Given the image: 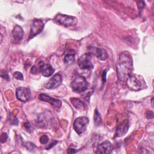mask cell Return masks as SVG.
Instances as JSON below:
<instances>
[{
    "instance_id": "cell-1",
    "label": "cell",
    "mask_w": 154,
    "mask_h": 154,
    "mask_svg": "<svg viewBox=\"0 0 154 154\" xmlns=\"http://www.w3.org/2000/svg\"><path fill=\"white\" fill-rule=\"evenodd\" d=\"M133 70V61L131 55L126 51L122 52L117 64V73L120 81L126 82Z\"/></svg>"
},
{
    "instance_id": "cell-2",
    "label": "cell",
    "mask_w": 154,
    "mask_h": 154,
    "mask_svg": "<svg viewBox=\"0 0 154 154\" xmlns=\"http://www.w3.org/2000/svg\"><path fill=\"white\" fill-rule=\"evenodd\" d=\"M87 82L85 77L82 76H77L70 84V87L73 91L77 93H81L85 91L87 88Z\"/></svg>"
},
{
    "instance_id": "cell-3",
    "label": "cell",
    "mask_w": 154,
    "mask_h": 154,
    "mask_svg": "<svg viewBox=\"0 0 154 154\" xmlns=\"http://www.w3.org/2000/svg\"><path fill=\"white\" fill-rule=\"evenodd\" d=\"M54 20L57 23L62 25L66 27L75 25L78 22L77 19L74 16L62 14L60 13L57 14L55 16Z\"/></svg>"
},
{
    "instance_id": "cell-4",
    "label": "cell",
    "mask_w": 154,
    "mask_h": 154,
    "mask_svg": "<svg viewBox=\"0 0 154 154\" xmlns=\"http://www.w3.org/2000/svg\"><path fill=\"white\" fill-rule=\"evenodd\" d=\"M79 67L82 69L90 70L93 68L92 63V54L90 52L85 53L81 55L78 61Z\"/></svg>"
},
{
    "instance_id": "cell-5",
    "label": "cell",
    "mask_w": 154,
    "mask_h": 154,
    "mask_svg": "<svg viewBox=\"0 0 154 154\" xmlns=\"http://www.w3.org/2000/svg\"><path fill=\"white\" fill-rule=\"evenodd\" d=\"M88 123V119L86 117H79L75 119L73 123V128L75 132L79 134H82L86 130Z\"/></svg>"
},
{
    "instance_id": "cell-6",
    "label": "cell",
    "mask_w": 154,
    "mask_h": 154,
    "mask_svg": "<svg viewBox=\"0 0 154 154\" xmlns=\"http://www.w3.org/2000/svg\"><path fill=\"white\" fill-rule=\"evenodd\" d=\"M44 23L41 19H34L31 25L28 40L40 34L43 29Z\"/></svg>"
},
{
    "instance_id": "cell-7",
    "label": "cell",
    "mask_w": 154,
    "mask_h": 154,
    "mask_svg": "<svg viewBox=\"0 0 154 154\" xmlns=\"http://www.w3.org/2000/svg\"><path fill=\"white\" fill-rule=\"evenodd\" d=\"M126 83L129 87V88L131 90L138 91L141 89V82L137 79V78L131 74L126 80Z\"/></svg>"
},
{
    "instance_id": "cell-8",
    "label": "cell",
    "mask_w": 154,
    "mask_h": 154,
    "mask_svg": "<svg viewBox=\"0 0 154 154\" xmlns=\"http://www.w3.org/2000/svg\"><path fill=\"white\" fill-rule=\"evenodd\" d=\"M38 99L42 101L49 102L52 106V107L57 111L59 110L61 106V101L60 100L52 98L46 94L42 93L39 94Z\"/></svg>"
},
{
    "instance_id": "cell-9",
    "label": "cell",
    "mask_w": 154,
    "mask_h": 154,
    "mask_svg": "<svg viewBox=\"0 0 154 154\" xmlns=\"http://www.w3.org/2000/svg\"><path fill=\"white\" fill-rule=\"evenodd\" d=\"M16 94L18 100L22 102H26L30 97L31 92L29 88L20 87L17 88Z\"/></svg>"
},
{
    "instance_id": "cell-10",
    "label": "cell",
    "mask_w": 154,
    "mask_h": 154,
    "mask_svg": "<svg viewBox=\"0 0 154 154\" xmlns=\"http://www.w3.org/2000/svg\"><path fill=\"white\" fill-rule=\"evenodd\" d=\"M62 82V77L59 73L54 75L45 84V87L48 89H54L58 87Z\"/></svg>"
},
{
    "instance_id": "cell-11",
    "label": "cell",
    "mask_w": 154,
    "mask_h": 154,
    "mask_svg": "<svg viewBox=\"0 0 154 154\" xmlns=\"http://www.w3.org/2000/svg\"><path fill=\"white\" fill-rule=\"evenodd\" d=\"M113 149L112 144L109 141H105L98 145L96 153H110Z\"/></svg>"
},
{
    "instance_id": "cell-12",
    "label": "cell",
    "mask_w": 154,
    "mask_h": 154,
    "mask_svg": "<svg viewBox=\"0 0 154 154\" xmlns=\"http://www.w3.org/2000/svg\"><path fill=\"white\" fill-rule=\"evenodd\" d=\"M91 53L92 55H94L99 60L101 61H105L108 58V53L105 49L101 48H90Z\"/></svg>"
},
{
    "instance_id": "cell-13",
    "label": "cell",
    "mask_w": 154,
    "mask_h": 154,
    "mask_svg": "<svg viewBox=\"0 0 154 154\" xmlns=\"http://www.w3.org/2000/svg\"><path fill=\"white\" fill-rule=\"evenodd\" d=\"M129 128V121L125 120L122 123H120L117 128L116 137H122L128 131Z\"/></svg>"
},
{
    "instance_id": "cell-14",
    "label": "cell",
    "mask_w": 154,
    "mask_h": 154,
    "mask_svg": "<svg viewBox=\"0 0 154 154\" xmlns=\"http://www.w3.org/2000/svg\"><path fill=\"white\" fill-rule=\"evenodd\" d=\"M13 38L17 42L20 41L23 37V30L22 28L19 25H16L12 30Z\"/></svg>"
},
{
    "instance_id": "cell-15",
    "label": "cell",
    "mask_w": 154,
    "mask_h": 154,
    "mask_svg": "<svg viewBox=\"0 0 154 154\" xmlns=\"http://www.w3.org/2000/svg\"><path fill=\"white\" fill-rule=\"evenodd\" d=\"M42 74L45 77L51 76L54 72V69L52 68V66L49 64H44L41 70Z\"/></svg>"
},
{
    "instance_id": "cell-16",
    "label": "cell",
    "mask_w": 154,
    "mask_h": 154,
    "mask_svg": "<svg viewBox=\"0 0 154 154\" xmlns=\"http://www.w3.org/2000/svg\"><path fill=\"white\" fill-rule=\"evenodd\" d=\"M71 102L75 108L79 109H84V105L79 99L76 98H72L71 99Z\"/></svg>"
},
{
    "instance_id": "cell-17",
    "label": "cell",
    "mask_w": 154,
    "mask_h": 154,
    "mask_svg": "<svg viewBox=\"0 0 154 154\" xmlns=\"http://www.w3.org/2000/svg\"><path fill=\"white\" fill-rule=\"evenodd\" d=\"M75 61V54H67L66 55L64 58V63L69 66L72 64H73Z\"/></svg>"
},
{
    "instance_id": "cell-18",
    "label": "cell",
    "mask_w": 154,
    "mask_h": 154,
    "mask_svg": "<svg viewBox=\"0 0 154 154\" xmlns=\"http://www.w3.org/2000/svg\"><path fill=\"white\" fill-rule=\"evenodd\" d=\"M94 122L96 126H100L102 124V118L101 116L97 109H95L94 114Z\"/></svg>"
},
{
    "instance_id": "cell-19",
    "label": "cell",
    "mask_w": 154,
    "mask_h": 154,
    "mask_svg": "<svg viewBox=\"0 0 154 154\" xmlns=\"http://www.w3.org/2000/svg\"><path fill=\"white\" fill-rule=\"evenodd\" d=\"M25 146L26 148V149L29 151H34L35 149V146L34 145V144H33L31 142H26L25 143Z\"/></svg>"
},
{
    "instance_id": "cell-20",
    "label": "cell",
    "mask_w": 154,
    "mask_h": 154,
    "mask_svg": "<svg viewBox=\"0 0 154 154\" xmlns=\"http://www.w3.org/2000/svg\"><path fill=\"white\" fill-rule=\"evenodd\" d=\"M49 141V138L46 135H43L40 138V142L42 144H46Z\"/></svg>"
},
{
    "instance_id": "cell-21",
    "label": "cell",
    "mask_w": 154,
    "mask_h": 154,
    "mask_svg": "<svg viewBox=\"0 0 154 154\" xmlns=\"http://www.w3.org/2000/svg\"><path fill=\"white\" fill-rule=\"evenodd\" d=\"M13 76L14 78H16L18 80H23V75L20 72H15L13 73Z\"/></svg>"
},
{
    "instance_id": "cell-22",
    "label": "cell",
    "mask_w": 154,
    "mask_h": 154,
    "mask_svg": "<svg viewBox=\"0 0 154 154\" xmlns=\"http://www.w3.org/2000/svg\"><path fill=\"white\" fill-rule=\"evenodd\" d=\"M1 76L2 78H4L5 79V80H7V81H9L10 80V78L8 77V73L7 72V71L4 69L2 70H1Z\"/></svg>"
},
{
    "instance_id": "cell-23",
    "label": "cell",
    "mask_w": 154,
    "mask_h": 154,
    "mask_svg": "<svg viewBox=\"0 0 154 154\" xmlns=\"http://www.w3.org/2000/svg\"><path fill=\"white\" fill-rule=\"evenodd\" d=\"M7 138H8L7 134L6 133H5V132L2 133V134L1 135V138H0L1 143H5V142L7 141Z\"/></svg>"
},
{
    "instance_id": "cell-24",
    "label": "cell",
    "mask_w": 154,
    "mask_h": 154,
    "mask_svg": "<svg viewBox=\"0 0 154 154\" xmlns=\"http://www.w3.org/2000/svg\"><path fill=\"white\" fill-rule=\"evenodd\" d=\"M23 126H24L25 128L27 130V131L31 132V131H32V128L31 127V125L29 123H25L23 124Z\"/></svg>"
},
{
    "instance_id": "cell-25",
    "label": "cell",
    "mask_w": 154,
    "mask_h": 154,
    "mask_svg": "<svg viewBox=\"0 0 154 154\" xmlns=\"http://www.w3.org/2000/svg\"><path fill=\"white\" fill-rule=\"evenodd\" d=\"M137 5H138V7L139 8V10H142V9L145 6V3L143 2V1H138L137 2Z\"/></svg>"
},
{
    "instance_id": "cell-26",
    "label": "cell",
    "mask_w": 154,
    "mask_h": 154,
    "mask_svg": "<svg viewBox=\"0 0 154 154\" xmlns=\"http://www.w3.org/2000/svg\"><path fill=\"white\" fill-rule=\"evenodd\" d=\"M146 117L148 119H153V112L151 111H148L146 113Z\"/></svg>"
},
{
    "instance_id": "cell-27",
    "label": "cell",
    "mask_w": 154,
    "mask_h": 154,
    "mask_svg": "<svg viewBox=\"0 0 154 154\" xmlns=\"http://www.w3.org/2000/svg\"><path fill=\"white\" fill-rule=\"evenodd\" d=\"M30 72H31V73H32V74H35V73H38V71H37V69L36 66H32V67H31V70H30Z\"/></svg>"
},
{
    "instance_id": "cell-28",
    "label": "cell",
    "mask_w": 154,
    "mask_h": 154,
    "mask_svg": "<svg viewBox=\"0 0 154 154\" xmlns=\"http://www.w3.org/2000/svg\"><path fill=\"white\" fill-rule=\"evenodd\" d=\"M76 152V150H75L74 149H68L67 150V152L69 153H75Z\"/></svg>"
},
{
    "instance_id": "cell-29",
    "label": "cell",
    "mask_w": 154,
    "mask_h": 154,
    "mask_svg": "<svg viewBox=\"0 0 154 154\" xmlns=\"http://www.w3.org/2000/svg\"><path fill=\"white\" fill-rule=\"evenodd\" d=\"M57 143V141H55L54 143H51V145H50V146H49L48 147H47V148H46V149H47V150L49 149H50V148H51L52 146H55V145Z\"/></svg>"
},
{
    "instance_id": "cell-30",
    "label": "cell",
    "mask_w": 154,
    "mask_h": 154,
    "mask_svg": "<svg viewBox=\"0 0 154 154\" xmlns=\"http://www.w3.org/2000/svg\"><path fill=\"white\" fill-rule=\"evenodd\" d=\"M106 73V72H104V73H103V82H105V81H106V79H105V75Z\"/></svg>"
}]
</instances>
